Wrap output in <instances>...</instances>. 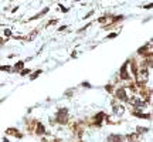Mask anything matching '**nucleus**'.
Instances as JSON below:
<instances>
[{
  "instance_id": "6e6552de",
  "label": "nucleus",
  "mask_w": 153,
  "mask_h": 142,
  "mask_svg": "<svg viewBox=\"0 0 153 142\" xmlns=\"http://www.w3.org/2000/svg\"><path fill=\"white\" fill-rule=\"evenodd\" d=\"M4 34H6V36H10V34H12V31H10V30H6V31H4Z\"/></svg>"
},
{
  "instance_id": "f03ea898",
  "label": "nucleus",
  "mask_w": 153,
  "mask_h": 142,
  "mask_svg": "<svg viewBox=\"0 0 153 142\" xmlns=\"http://www.w3.org/2000/svg\"><path fill=\"white\" fill-rule=\"evenodd\" d=\"M123 111H125V108H123L122 105H115V107H114V114H116V115H121V114H123Z\"/></svg>"
},
{
  "instance_id": "1a4fd4ad",
  "label": "nucleus",
  "mask_w": 153,
  "mask_h": 142,
  "mask_svg": "<svg viewBox=\"0 0 153 142\" xmlns=\"http://www.w3.org/2000/svg\"><path fill=\"white\" fill-rule=\"evenodd\" d=\"M4 142H7V141H4Z\"/></svg>"
},
{
  "instance_id": "39448f33",
  "label": "nucleus",
  "mask_w": 153,
  "mask_h": 142,
  "mask_svg": "<svg viewBox=\"0 0 153 142\" xmlns=\"http://www.w3.org/2000/svg\"><path fill=\"white\" fill-rule=\"evenodd\" d=\"M138 136H139L138 134H133V135H129V136H128V139H129V141L136 142V141H138Z\"/></svg>"
},
{
  "instance_id": "423d86ee",
  "label": "nucleus",
  "mask_w": 153,
  "mask_h": 142,
  "mask_svg": "<svg viewBox=\"0 0 153 142\" xmlns=\"http://www.w3.org/2000/svg\"><path fill=\"white\" fill-rule=\"evenodd\" d=\"M14 68H16V70H21V68H23V61L17 63V64L14 65Z\"/></svg>"
},
{
  "instance_id": "20e7f679",
  "label": "nucleus",
  "mask_w": 153,
  "mask_h": 142,
  "mask_svg": "<svg viewBox=\"0 0 153 142\" xmlns=\"http://www.w3.org/2000/svg\"><path fill=\"white\" fill-rule=\"evenodd\" d=\"M121 77L123 80H129V75H128V72H126V65H123V68L121 70Z\"/></svg>"
},
{
  "instance_id": "f257e3e1",
  "label": "nucleus",
  "mask_w": 153,
  "mask_h": 142,
  "mask_svg": "<svg viewBox=\"0 0 153 142\" xmlns=\"http://www.w3.org/2000/svg\"><path fill=\"white\" fill-rule=\"evenodd\" d=\"M109 142H123V138L121 135H111L108 138Z\"/></svg>"
},
{
  "instance_id": "7ed1b4c3",
  "label": "nucleus",
  "mask_w": 153,
  "mask_h": 142,
  "mask_svg": "<svg viewBox=\"0 0 153 142\" xmlns=\"http://www.w3.org/2000/svg\"><path fill=\"white\" fill-rule=\"evenodd\" d=\"M116 95H118V98H119V100H126V91L121 88V90H118Z\"/></svg>"
},
{
  "instance_id": "0eeeda50",
  "label": "nucleus",
  "mask_w": 153,
  "mask_h": 142,
  "mask_svg": "<svg viewBox=\"0 0 153 142\" xmlns=\"http://www.w3.org/2000/svg\"><path fill=\"white\" fill-rule=\"evenodd\" d=\"M40 72H41V71H37V72H36V74H33V77H31V80H34V78L37 77L38 74H40Z\"/></svg>"
}]
</instances>
